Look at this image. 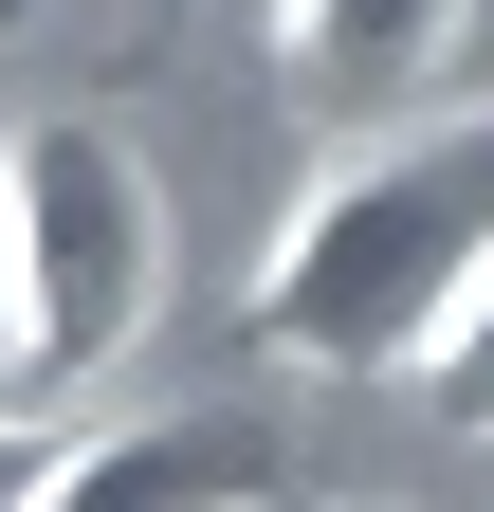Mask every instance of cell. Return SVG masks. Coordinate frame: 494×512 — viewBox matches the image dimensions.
<instances>
[{"mask_svg": "<svg viewBox=\"0 0 494 512\" xmlns=\"http://www.w3.org/2000/svg\"><path fill=\"white\" fill-rule=\"evenodd\" d=\"M257 476H275V439L238 421V403H165V421H92V439H55L37 512H257Z\"/></svg>", "mask_w": 494, "mask_h": 512, "instance_id": "4", "label": "cell"}, {"mask_svg": "<svg viewBox=\"0 0 494 512\" xmlns=\"http://www.w3.org/2000/svg\"><path fill=\"white\" fill-rule=\"evenodd\" d=\"M440 403L494 439V275H476V311H458V348H440Z\"/></svg>", "mask_w": 494, "mask_h": 512, "instance_id": "5", "label": "cell"}, {"mask_svg": "<svg viewBox=\"0 0 494 512\" xmlns=\"http://www.w3.org/2000/svg\"><path fill=\"white\" fill-rule=\"evenodd\" d=\"M476 37V0H275V92L330 128V147H366V128H421Z\"/></svg>", "mask_w": 494, "mask_h": 512, "instance_id": "3", "label": "cell"}, {"mask_svg": "<svg viewBox=\"0 0 494 512\" xmlns=\"http://www.w3.org/2000/svg\"><path fill=\"white\" fill-rule=\"evenodd\" d=\"M0 19H19V0H0Z\"/></svg>", "mask_w": 494, "mask_h": 512, "instance_id": "8", "label": "cell"}, {"mask_svg": "<svg viewBox=\"0 0 494 512\" xmlns=\"http://www.w3.org/2000/svg\"><path fill=\"white\" fill-rule=\"evenodd\" d=\"M476 275H494V110L366 128L293 183V220L257 256V348L312 384H440Z\"/></svg>", "mask_w": 494, "mask_h": 512, "instance_id": "1", "label": "cell"}, {"mask_svg": "<svg viewBox=\"0 0 494 512\" xmlns=\"http://www.w3.org/2000/svg\"><path fill=\"white\" fill-rule=\"evenodd\" d=\"M0 403H19V275H0Z\"/></svg>", "mask_w": 494, "mask_h": 512, "instance_id": "7", "label": "cell"}, {"mask_svg": "<svg viewBox=\"0 0 494 512\" xmlns=\"http://www.w3.org/2000/svg\"><path fill=\"white\" fill-rule=\"evenodd\" d=\"M0 275H19V403L110 384L165 311V183L129 128L92 110H19L0 128Z\"/></svg>", "mask_w": 494, "mask_h": 512, "instance_id": "2", "label": "cell"}, {"mask_svg": "<svg viewBox=\"0 0 494 512\" xmlns=\"http://www.w3.org/2000/svg\"><path fill=\"white\" fill-rule=\"evenodd\" d=\"M37 476H55V421H37V403H0V512H37Z\"/></svg>", "mask_w": 494, "mask_h": 512, "instance_id": "6", "label": "cell"}]
</instances>
